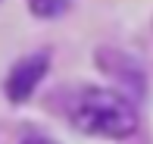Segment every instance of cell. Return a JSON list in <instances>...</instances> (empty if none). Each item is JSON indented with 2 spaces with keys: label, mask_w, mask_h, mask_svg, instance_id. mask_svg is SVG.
Masks as SVG:
<instances>
[{
  "label": "cell",
  "mask_w": 153,
  "mask_h": 144,
  "mask_svg": "<svg viewBox=\"0 0 153 144\" xmlns=\"http://www.w3.org/2000/svg\"><path fill=\"white\" fill-rule=\"evenodd\" d=\"M22 144H53V141L50 138H25Z\"/></svg>",
  "instance_id": "4"
},
{
  "label": "cell",
  "mask_w": 153,
  "mask_h": 144,
  "mask_svg": "<svg viewBox=\"0 0 153 144\" xmlns=\"http://www.w3.org/2000/svg\"><path fill=\"white\" fill-rule=\"evenodd\" d=\"M72 122L85 135L128 138L137 125V116L122 94L106 91V88H88L72 100Z\"/></svg>",
  "instance_id": "1"
},
{
  "label": "cell",
  "mask_w": 153,
  "mask_h": 144,
  "mask_svg": "<svg viewBox=\"0 0 153 144\" xmlns=\"http://www.w3.org/2000/svg\"><path fill=\"white\" fill-rule=\"evenodd\" d=\"M47 69H50V57H47V53H31V57L19 60V63L13 66L10 78H6V97H10L13 104L28 100L34 94V88L41 85V78L47 75Z\"/></svg>",
  "instance_id": "2"
},
{
  "label": "cell",
  "mask_w": 153,
  "mask_h": 144,
  "mask_svg": "<svg viewBox=\"0 0 153 144\" xmlns=\"http://www.w3.org/2000/svg\"><path fill=\"white\" fill-rule=\"evenodd\" d=\"M69 0H31V13L34 16H44V19H53L59 13H66Z\"/></svg>",
  "instance_id": "3"
}]
</instances>
